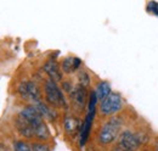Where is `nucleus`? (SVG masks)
<instances>
[{
	"label": "nucleus",
	"mask_w": 158,
	"mask_h": 151,
	"mask_svg": "<svg viewBox=\"0 0 158 151\" xmlns=\"http://www.w3.org/2000/svg\"><path fill=\"white\" fill-rule=\"evenodd\" d=\"M111 85L107 83V82H100L96 87V90H95V94L97 96V100L102 101L105 100L110 94H111Z\"/></svg>",
	"instance_id": "nucleus-12"
},
{
	"label": "nucleus",
	"mask_w": 158,
	"mask_h": 151,
	"mask_svg": "<svg viewBox=\"0 0 158 151\" xmlns=\"http://www.w3.org/2000/svg\"><path fill=\"white\" fill-rule=\"evenodd\" d=\"M18 93L22 96V99H29V94H28V88H27V82H23L20 87H18Z\"/></svg>",
	"instance_id": "nucleus-16"
},
{
	"label": "nucleus",
	"mask_w": 158,
	"mask_h": 151,
	"mask_svg": "<svg viewBox=\"0 0 158 151\" xmlns=\"http://www.w3.org/2000/svg\"><path fill=\"white\" fill-rule=\"evenodd\" d=\"M113 151H125V150H123V149H122V148H119V146H118V145H117V146H116V148H114V149H113Z\"/></svg>",
	"instance_id": "nucleus-22"
},
{
	"label": "nucleus",
	"mask_w": 158,
	"mask_h": 151,
	"mask_svg": "<svg viewBox=\"0 0 158 151\" xmlns=\"http://www.w3.org/2000/svg\"><path fill=\"white\" fill-rule=\"evenodd\" d=\"M33 106L37 109V111L40 113V116L43 117V118H48V120H50V121H52V120H55L56 117V113L49 107V106H46L41 100L40 101H37V102H33Z\"/></svg>",
	"instance_id": "nucleus-11"
},
{
	"label": "nucleus",
	"mask_w": 158,
	"mask_h": 151,
	"mask_svg": "<svg viewBox=\"0 0 158 151\" xmlns=\"http://www.w3.org/2000/svg\"><path fill=\"white\" fill-rule=\"evenodd\" d=\"M78 82H79V85L83 87V88H88L90 85V76H89V73L86 71H84V70L79 71Z\"/></svg>",
	"instance_id": "nucleus-14"
},
{
	"label": "nucleus",
	"mask_w": 158,
	"mask_h": 151,
	"mask_svg": "<svg viewBox=\"0 0 158 151\" xmlns=\"http://www.w3.org/2000/svg\"><path fill=\"white\" fill-rule=\"evenodd\" d=\"M147 9L150 10V9H152L151 11L153 12V13H156L158 16V4L157 2H155V1H151V2H149V5H147Z\"/></svg>",
	"instance_id": "nucleus-18"
},
{
	"label": "nucleus",
	"mask_w": 158,
	"mask_h": 151,
	"mask_svg": "<svg viewBox=\"0 0 158 151\" xmlns=\"http://www.w3.org/2000/svg\"><path fill=\"white\" fill-rule=\"evenodd\" d=\"M95 110L96 109H89L88 115L85 117V121L81 126V133H80V146H84L85 143L88 142L90 131H91V126H92V121H94V116H95Z\"/></svg>",
	"instance_id": "nucleus-7"
},
{
	"label": "nucleus",
	"mask_w": 158,
	"mask_h": 151,
	"mask_svg": "<svg viewBox=\"0 0 158 151\" xmlns=\"http://www.w3.org/2000/svg\"><path fill=\"white\" fill-rule=\"evenodd\" d=\"M71 96V101L72 105L76 110L83 111L86 104V99H88V93H86V88H83L80 85H77L73 88V90L70 93Z\"/></svg>",
	"instance_id": "nucleus-6"
},
{
	"label": "nucleus",
	"mask_w": 158,
	"mask_h": 151,
	"mask_svg": "<svg viewBox=\"0 0 158 151\" xmlns=\"http://www.w3.org/2000/svg\"><path fill=\"white\" fill-rule=\"evenodd\" d=\"M80 63H81L80 59L79 57H74V71H77L79 67H80Z\"/></svg>",
	"instance_id": "nucleus-20"
},
{
	"label": "nucleus",
	"mask_w": 158,
	"mask_h": 151,
	"mask_svg": "<svg viewBox=\"0 0 158 151\" xmlns=\"http://www.w3.org/2000/svg\"><path fill=\"white\" fill-rule=\"evenodd\" d=\"M32 151H50V149L48 148V145L41 144V143H34L32 145Z\"/></svg>",
	"instance_id": "nucleus-17"
},
{
	"label": "nucleus",
	"mask_w": 158,
	"mask_h": 151,
	"mask_svg": "<svg viewBox=\"0 0 158 151\" xmlns=\"http://www.w3.org/2000/svg\"><path fill=\"white\" fill-rule=\"evenodd\" d=\"M73 88H74V87H72V84H71L70 82H63V83H62V89H63L65 92L71 93V92L73 90Z\"/></svg>",
	"instance_id": "nucleus-19"
},
{
	"label": "nucleus",
	"mask_w": 158,
	"mask_h": 151,
	"mask_svg": "<svg viewBox=\"0 0 158 151\" xmlns=\"http://www.w3.org/2000/svg\"><path fill=\"white\" fill-rule=\"evenodd\" d=\"M44 92H45L46 101L51 106H54V107H66L67 106L63 93L59 88L56 82H54L51 79H48L45 82V85H44Z\"/></svg>",
	"instance_id": "nucleus-3"
},
{
	"label": "nucleus",
	"mask_w": 158,
	"mask_h": 151,
	"mask_svg": "<svg viewBox=\"0 0 158 151\" xmlns=\"http://www.w3.org/2000/svg\"><path fill=\"white\" fill-rule=\"evenodd\" d=\"M18 115L22 116L23 118H26L31 123L35 138H38L39 140H46V139H49V137H50L49 129H48V127H46L43 117L40 116V113L37 111V109L33 105L32 106H26Z\"/></svg>",
	"instance_id": "nucleus-1"
},
{
	"label": "nucleus",
	"mask_w": 158,
	"mask_h": 151,
	"mask_svg": "<svg viewBox=\"0 0 158 151\" xmlns=\"http://www.w3.org/2000/svg\"><path fill=\"white\" fill-rule=\"evenodd\" d=\"M13 150L15 151H32V146H29L26 142L18 140L13 144Z\"/></svg>",
	"instance_id": "nucleus-15"
},
{
	"label": "nucleus",
	"mask_w": 158,
	"mask_h": 151,
	"mask_svg": "<svg viewBox=\"0 0 158 151\" xmlns=\"http://www.w3.org/2000/svg\"><path fill=\"white\" fill-rule=\"evenodd\" d=\"M0 151H7V148H6L5 145H2V144H0Z\"/></svg>",
	"instance_id": "nucleus-21"
},
{
	"label": "nucleus",
	"mask_w": 158,
	"mask_h": 151,
	"mask_svg": "<svg viewBox=\"0 0 158 151\" xmlns=\"http://www.w3.org/2000/svg\"><path fill=\"white\" fill-rule=\"evenodd\" d=\"M141 143V138L131 131H124L118 138V146L125 151H136Z\"/></svg>",
	"instance_id": "nucleus-5"
},
{
	"label": "nucleus",
	"mask_w": 158,
	"mask_h": 151,
	"mask_svg": "<svg viewBox=\"0 0 158 151\" xmlns=\"http://www.w3.org/2000/svg\"><path fill=\"white\" fill-rule=\"evenodd\" d=\"M61 70L65 73H72V72H74V57H66L62 61Z\"/></svg>",
	"instance_id": "nucleus-13"
},
{
	"label": "nucleus",
	"mask_w": 158,
	"mask_h": 151,
	"mask_svg": "<svg viewBox=\"0 0 158 151\" xmlns=\"http://www.w3.org/2000/svg\"><path fill=\"white\" fill-rule=\"evenodd\" d=\"M16 127H17L21 135H23L26 138H33L34 137V132H33V128H32L31 123L20 115L16 118Z\"/></svg>",
	"instance_id": "nucleus-9"
},
{
	"label": "nucleus",
	"mask_w": 158,
	"mask_h": 151,
	"mask_svg": "<svg viewBox=\"0 0 158 151\" xmlns=\"http://www.w3.org/2000/svg\"><path fill=\"white\" fill-rule=\"evenodd\" d=\"M63 127H65V131L71 135H74L79 129H81L80 121L74 116H66L63 120Z\"/></svg>",
	"instance_id": "nucleus-10"
},
{
	"label": "nucleus",
	"mask_w": 158,
	"mask_h": 151,
	"mask_svg": "<svg viewBox=\"0 0 158 151\" xmlns=\"http://www.w3.org/2000/svg\"><path fill=\"white\" fill-rule=\"evenodd\" d=\"M43 70H44L45 73L50 77L51 81H54V82H56V83L62 81V71H61L59 63H57L55 60H49V61L44 65Z\"/></svg>",
	"instance_id": "nucleus-8"
},
{
	"label": "nucleus",
	"mask_w": 158,
	"mask_h": 151,
	"mask_svg": "<svg viewBox=\"0 0 158 151\" xmlns=\"http://www.w3.org/2000/svg\"><path fill=\"white\" fill-rule=\"evenodd\" d=\"M123 124V120L118 116L111 117L100 129L99 132V142L102 145H108L113 143L117 138H119L120 128Z\"/></svg>",
	"instance_id": "nucleus-2"
},
{
	"label": "nucleus",
	"mask_w": 158,
	"mask_h": 151,
	"mask_svg": "<svg viewBox=\"0 0 158 151\" xmlns=\"http://www.w3.org/2000/svg\"><path fill=\"white\" fill-rule=\"evenodd\" d=\"M123 109V99L118 93H111L100 102V113L102 116H113Z\"/></svg>",
	"instance_id": "nucleus-4"
}]
</instances>
